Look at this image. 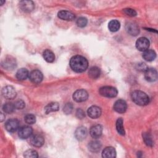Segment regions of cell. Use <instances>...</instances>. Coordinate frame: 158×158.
I'll use <instances>...</instances> for the list:
<instances>
[{"label": "cell", "instance_id": "obj_30", "mask_svg": "<svg viewBox=\"0 0 158 158\" xmlns=\"http://www.w3.org/2000/svg\"><path fill=\"white\" fill-rule=\"evenodd\" d=\"M23 156L27 158H36L38 157V155L36 151L33 149H28L24 152Z\"/></svg>", "mask_w": 158, "mask_h": 158}, {"label": "cell", "instance_id": "obj_14", "mask_svg": "<svg viewBox=\"0 0 158 158\" xmlns=\"http://www.w3.org/2000/svg\"><path fill=\"white\" fill-rule=\"evenodd\" d=\"M32 128L29 126H24L20 128L19 131V136L21 139H27L30 136L32 133Z\"/></svg>", "mask_w": 158, "mask_h": 158}, {"label": "cell", "instance_id": "obj_2", "mask_svg": "<svg viewBox=\"0 0 158 158\" xmlns=\"http://www.w3.org/2000/svg\"><path fill=\"white\" fill-rule=\"evenodd\" d=\"M133 101L139 106H145L149 103V98L148 96L141 91L136 90L131 93Z\"/></svg>", "mask_w": 158, "mask_h": 158}, {"label": "cell", "instance_id": "obj_36", "mask_svg": "<svg viewBox=\"0 0 158 158\" xmlns=\"http://www.w3.org/2000/svg\"><path fill=\"white\" fill-rule=\"evenodd\" d=\"M14 105H15V109H22L25 107V102L22 100H19V101H17L15 102H14Z\"/></svg>", "mask_w": 158, "mask_h": 158}, {"label": "cell", "instance_id": "obj_24", "mask_svg": "<svg viewBox=\"0 0 158 158\" xmlns=\"http://www.w3.org/2000/svg\"><path fill=\"white\" fill-rule=\"evenodd\" d=\"M44 60L48 62H52L54 61L55 56L54 53L49 49H46L43 54Z\"/></svg>", "mask_w": 158, "mask_h": 158}, {"label": "cell", "instance_id": "obj_35", "mask_svg": "<svg viewBox=\"0 0 158 158\" xmlns=\"http://www.w3.org/2000/svg\"><path fill=\"white\" fill-rule=\"evenodd\" d=\"M123 12L127 15H129V16H131V17H133V16H135L136 15V11L134 9H130V8L124 9Z\"/></svg>", "mask_w": 158, "mask_h": 158}, {"label": "cell", "instance_id": "obj_4", "mask_svg": "<svg viewBox=\"0 0 158 158\" xmlns=\"http://www.w3.org/2000/svg\"><path fill=\"white\" fill-rule=\"evenodd\" d=\"M88 98V94L85 89H81L77 90L73 94V99L78 102L85 101Z\"/></svg>", "mask_w": 158, "mask_h": 158}, {"label": "cell", "instance_id": "obj_9", "mask_svg": "<svg viewBox=\"0 0 158 158\" xmlns=\"http://www.w3.org/2000/svg\"><path fill=\"white\" fill-rule=\"evenodd\" d=\"M19 126V122L17 119L13 118L8 120L5 123L6 129L9 132L15 131Z\"/></svg>", "mask_w": 158, "mask_h": 158}, {"label": "cell", "instance_id": "obj_22", "mask_svg": "<svg viewBox=\"0 0 158 158\" xmlns=\"http://www.w3.org/2000/svg\"><path fill=\"white\" fill-rule=\"evenodd\" d=\"M156 57V54L154 51L152 49H147L144 51L143 54V57L146 61H152L155 59Z\"/></svg>", "mask_w": 158, "mask_h": 158}, {"label": "cell", "instance_id": "obj_10", "mask_svg": "<svg viewBox=\"0 0 158 158\" xmlns=\"http://www.w3.org/2000/svg\"><path fill=\"white\" fill-rule=\"evenodd\" d=\"M145 79L149 82H153L157 79V71L154 69H147L144 72Z\"/></svg>", "mask_w": 158, "mask_h": 158}, {"label": "cell", "instance_id": "obj_7", "mask_svg": "<svg viewBox=\"0 0 158 158\" xmlns=\"http://www.w3.org/2000/svg\"><path fill=\"white\" fill-rule=\"evenodd\" d=\"M29 78L32 83L35 84H38L42 81L43 74L40 70H35L30 73Z\"/></svg>", "mask_w": 158, "mask_h": 158}, {"label": "cell", "instance_id": "obj_29", "mask_svg": "<svg viewBox=\"0 0 158 158\" xmlns=\"http://www.w3.org/2000/svg\"><path fill=\"white\" fill-rule=\"evenodd\" d=\"M15 107L14 105V103L12 104L11 102H8L6 103L5 104H4L3 107H2V109L4 110V112L7 113V114H10L12 112H14V110H15Z\"/></svg>", "mask_w": 158, "mask_h": 158}, {"label": "cell", "instance_id": "obj_11", "mask_svg": "<svg viewBox=\"0 0 158 158\" xmlns=\"http://www.w3.org/2000/svg\"><path fill=\"white\" fill-rule=\"evenodd\" d=\"M125 28L127 32L132 36H136L139 33L138 26L133 22H128L126 23Z\"/></svg>", "mask_w": 158, "mask_h": 158}, {"label": "cell", "instance_id": "obj_31", "mask_svg": "<svg viewBox=\"0 0 158 158\" xmlns=\"http://www.w3.org/2000/svg\"><path fill=\"white\" fill-rule=\"evenodd\" d=\"M143 138L145 144L148 146H152L153 141L151 135L148 133H144L143 134Z\"/></svg>", "mask_w": 158, "mask_h": 158}, {"label": "cell", "instance_id": "obj_25", "mask_svg": "<svg viewBox=\"0 0 158 158\" xmlns=\"http://www.w3.org/2000/svg\"><path fill=\"white\" fill-rule=\"evenodd\" d=\"M100 69L97 67H91L88 71V75L92 79H96L100 75Z\"/></svg>", "mask_w": 158, "mask_h": 158}, {"label": "cell", "instance_id": "obj_13", "mask_svg": "<svg viewBox=\"0 0 158 158\" xmlns=\"http://www.w3.org/2000/svg\"><path fill=\"white\" fill-rule=\"evenodd\" d=\"M87 113L89 117L92 118H97L99 117L101 114V109L98 106H93L88 108Z\"/></svg>", "mask_w": 158, "mask_h": 158}, {"label": "cell", "instance_id": "obj_12", "mask_svg": "<svg viewBox=\"0 0 158 158\" xmlns=\"http://www.w3.org/2000/svg\"><path fill=\"white\" fill-rule=\"evenodd\" d=\"M114 109L116 112L118 113H124L127 109V102L124 100L118 99L115 102L114 105Z\"/></svg>", "mask_w": 158, "mask_h": 158}, {"label": "cell", "instance_id": "obj_18", "mask_svg": "<svg viewBox=\"0 0 158 158\" xmlns=\"http://www.w3.org/2000/svg\"><path fill=\"white\" fill-rule=\"evenodd\" d=\"M58 17L65 20H72L75 19V15L73 13L68 10H60L58 12Z\"/></svg>", "mask_w": 158, "mask_h": 158}, {"label": "cell", "instance_id": "obj_28", "mask_svg": "<svg viewBox=\"0 0 158 158\" xmlns=\"http://www.w3.org/2000/svg\"><path fill=\"white\" fill-rule=\"evenodd\" d=\"M116 129L117 132L121 135H125V130L123 125V120L122 118H119L117 119L116 122Z\"/></svg>", "mask_w": 158, "mask_h": 158}, {"label": "cell", "instance_id": "obj_8", "mask_svg": "<svg viewBox=\"0 0 158 158\" xmlns=\"http://www.w3.org/2000/svg\"><path fill=\"white\" fill-rule=\"evenodd\" d=\"M30 142L33 146L40 148L43 145L44 139L43 136L41 135H34L30 138Z\"/></svg>", "mask_w": 158, "mask_h": 158}, {"label": "cell", "instance_id": "obj_5", "mask_svg": "<svg viewBox=\"0 0 158 158\" xmlns=\"http://www.w3.org/2000/svg\"><path fill=\"white\" fill-rule=\"evenodd\" d=\"M2 94L6 99H12L15 98L17 93L12 86H6L2 89Z\"/></svg>", "mask_w": 158, "mask_h": 158}, {"label": "cell", "instance_id": "obj_40", "mask_svg": "<svg viewBox=\"0 0 158 158\" xmlns=\"http://www.w3.org/2000/svg\"><path fill=\"white\" fill-rule=\"evenodd\" d=\"M4 2H5V1H1V5H2V4H3Z\"/></svg>", "mask_w": 158, "mask_h": 158}, {"label": "cell", "instance_id": "obj_21", "mask_svg": "<svg viewBox=\"0 0 158 158\" xmlns=\"http://www.w3.org/2000/svg\"><path fill=\"white\" fill-rule=\"evenodd\" d=\"M101 148V144L99 141L93 140L89 143L88 144V149L93 152H98Z\"/></svg>", "mask_w": 158, "mask_h": 158}, {"label": "cell", "instance_id": "obj_26", "mask_svg": "<svg viewBox=\"0 0 158 158\" xmlns=\"http://www.w3.org/2000/svg\"><path fill=\"white\" fill-rule=\"evenodd\" d=\"M59 104L57 102H51L48 104L44 108L45 112L49 114L52 112H55L59 110Z\"/></svg>", "mask_w": 158, "mask_h": 158}, {"label": "cell", "instance_id": "obj_34", "mask_svg": "<svg viewBox=\"0 0 158 158\" xmlns=\"http://www.w3.org/2000/svg\"><path fill=\"white\" fill-rule=\"evenodd\" d=\"M73 110V105L71 103H67L64 107V112L66 114H69Z\"/></svg>", "mask_w": 158, "mask_h": 158}, {"label": "cell", "instance_id": "obj_1", "mask_svg": "<svg viewBox=\"0 0 158 158\" xmlns=\"http://www.w3.org/2000/svg\"><path fill=\"white\" fill-rule=\"evenodd\" d=\"M88 65L87 60L83 56H75L71 58L70 66L72 69L78 73L83 72L86 70Z\"/></svg>", "mask_w": 158, "mask_h": 158}, {"label": "cell", "instance_id": "obj_6", "mask_svg": "<svg viewBox=\"0 0 158 158\" xmlns=\"http://www.w3.org/2000/svg\"><path fill=\"white\" fill-rule=\"evenodd\" d=\"M149 46V41L145 37H141L136 42V47L140 51H144L148 49Z\"/></svg>", "mask_w": 158, "mask_h": 158}, {"label": "cell", "instance_id": "obj_16", "mask_svg": "<svg viewBox=\"0 0 158 158\" xmlns=\"http://www.w3.org/2000/svg\"><path fill=\"white\" fill-rule=\"evenodd\" d=\"M87 136V129L83 126L79 127L75 131V136L77 139L81 141L84 139Z\"/></svg>", "mask_w": 158, "mask_h": 158}, {"label": "cell", "instance_id": "obj_17", "mask_svg": "<svg viewBox=\"0 0 158 158\" xmlns=\"http://www.w3.org/2000/svg\"><path fill=\"white\" fill-rule=\"evenodd\" d=\"M102 133V127L100 125H96L93 126L89 130L90 135L93 138H98L101 136Z\"/></svg>", "mask_w": 158, "mask_h": 158}, {"label": "cell", "instance_id": "obj_23", "mask_svg": "<svg viewBox=\"0 0 158 158\" xmlns=\"http://www.w3.org/2000/svg\"><path fill=\"white\" fill-rule=\"evenodd\" d=\"M28 76H29L28 71L24 68H22L18 70V71L16 73V77L19 80H24Z\"/></svg>", "mask_w": 158, "mask_h": 158}, {"label": "cell", "instance_id": "obj_39", "mask_svg": "<svg viewBox=\"0 0 158 158\" xmlns=\"http://www.w3.org/2000/svg\"><path fill=\"white\" fill-rule=\"evenodd\" d=\"M4 118H5V116L3 115L2 113H1V122H2Z\"/></svg>", "mask_w": 158, "mask_h": 158}, {"label": "cell", "instance_id": "obj_20", "mask_svg": "<svg viewBox=\"0 0 158 158\" xmlns=\"http://www.w3.org/2000/svg\"><path fill=\"white\" fill-rule=\"evenodd\" d=\"M2 65L4 68L6 69L7 70H12L16 67L15 60H14V59L11 57L6 58L2 62Z\"/></svg>", "mask_w": 158, "mask_h": 158}, {"label": "cell", "instance_id": "obj_15", "mask_svg": "<svg viewBox=\"0 0 158 158\" xmlns=\"http://www.w3.org/2000/svg\"><path fill=\"white\" fill-rule=\"evenodd\" d=\"M20 7L21 9L26 12H30L34 9L35 5L34 3L31 1H20Z\"/></svg>", "mask_w": 158, "mask_h": 158}, {"label": "cell", "instance_id": "obj_32", "mask_svg": "<svg viewBox=\"0 0 158 158\" xmlns=\"http://www.w3.org/2000/svg\"><path fill=\"white\" fill-rule=\"evenodd\" d=\"M25 121L28 124H33L36 122V117L33 114H27L25 115Z\"/></svg>", "mask_w": 158, "mask_h": 158}, {"label": "cell", "instance_id": "obj_3", "mask_svg": "<svg viewBox=\"0 0 158 158\" xmlns=\"http://www.w3.org/2000/svg\"><path fill=\"white\" fill-rule=\"evenodd\" d=\"M99 93L101 96L107 98H114L117 95V89L112 86H103L99 89Z\"/></svg>", "mask_w": 158, "mask_h": 158}, {"label": "cell", "instance_id": "obj_19", "mask_svg": "<svg viewBox=\"0 0 158 158\" xmlns=\"http://www.w3.org/2000/svg\"><path fill=\"white\" fill-rule=\"evenodd\" d=\"M102 156L105 158H113L116 156L115 149L111 146L106 147L102 153Z\"/></svg>", "mask_w": 158, "mask_h": 158}, {"label": "cell", "instance_id": "obj_33", "mask_svg": "<svg viewBox=\"0 0 158 158\" xmlns=\"http://www.w3.org/2000/svg\"><path fill=\"white\" fill-rule=\"evenodd\" d=\"M87 19L85 17H79L77 20V25L79 27H84L87 24Z\"/></svg>", "mask_w": 158, "mask_h": 158}, {"label": "cell", "instance_id": "obj_27", "mask_svg": "<svg viewBox=\"0 0 158 158\" xmlns=\"http://www.w3.org/2000/svg\"><path fill=\"white\" fill-rule=\"evenodd\" d=\"M120 22L117 20H112L110 21L108 24L109 30L112 32L118 31L120 28Z\"/></svg>", "mask_w": 158, "mask_h": 158}, {"label": "cell", "instance_id": "obj_38", "mask_svg": "<svg viewBox=\"0 0 158 158\" xmlns=\"http://www.w3.org/2000/svg\"><path fill=\"white\" fill-rule=\"evenodd\" d=\"M137 69L140 71H144L145 72L147 70V66L144 63H140L137 65Z\"/></svg>", "mask_w": 158, "mask_h": 158}, {"label": "cell", "instance_id": "obj_37", "mask_svg": "<svg viewBox=\"0 0 158 158\" xmlns=\"http://www.w3.org/2000/svg\"><path fill=\"white\" fill-rule=\"evenodd\" d=\"M76 115H77V117L78 118H80V119L83 118L85 117V116L84 111H83L82 109H78L77 110Z\"/></svg>", "mask_w": 158, "mask_h": 158}]
</instances>
